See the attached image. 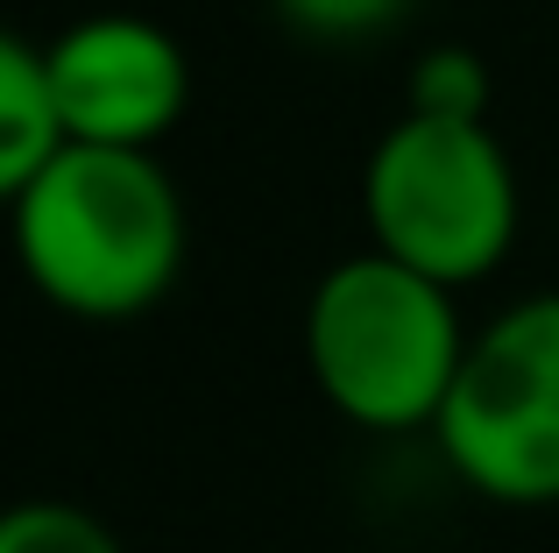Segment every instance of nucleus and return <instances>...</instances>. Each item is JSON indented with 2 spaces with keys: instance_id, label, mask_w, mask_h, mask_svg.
<instances>
[{
  "instance_id": "39448f33",
  "label": "nucleus",
  "mask_w": 559,
  "mask_h": 553,
  "mask_svg": "<svg viewBox=\"0 0 559 553\" xmlns=\"http://www.w3.org/2000/svg\"><path fill=\"white\" fill-rule=\"evenodd\" d=\"M50 107L64 142L93 150H164L191 114V57L150 14H79L43 43Z\"/></svg>"
},
{
  "instance_id": "7ed1b4c3",
  "label": "nucleus",
  "mask_w": 559,
  "mask_h": 553,
  "mask_svg": "<svg viewBox=\"0 0 559 553\" xmlns=\"http://www.w3.org/2000/svg\"><path fill=\"white\" fill-rule=\"evenodd\" d=\"M361 221L369 249L439 276L447 291H475L518 249V164L489 121L396 114L361 164Z\"/></svg>"
},
{
  "instance_id": "9d476101",
  "label": "nucleus",
  "mask_w": 559,
  "mask_h": 553,
  "mask_svg": "<svg viewBox=\"0 0 559 553\" xmlns=\"http://www.w3.org/2000/svg\"><path fill=\"white\" fill-rule=\"evenodd\" d=\"M552 235H559V207H552Z\"/></svg>"
},
{
  "instance_id": "423d86ee",
  "label": "nucleus",
  "mask_w": 559,
  "mask_h": 553,
  "mask_svg": "<svg viewBox=\"0 0 559 553\" xmlns=\"http://www.w3.org/2000/svg\"><path fill=\"white\" fill-rule=\"evenodd\" d=\"M57 150H64V128H57V107H50L43 43L0 28V213L22 199V185Z\"/></svg>"
},
{
  "instance_id": "6e6552de",
  "label": "nucleus",
  "mask_w": 559,
  "mask_h": 553,
  "mask_svg": "<svg viewBox=\"0 0 559 553\" xmlns=\"http://www.w3.org/2000/svg\"><path fill=\"white\" fill-rule=\"evenodd\" d=\"M496 79L481 64V50L467 43H432L404 79V114H439V121H489Z\"/></svg>"
},
{
  "instance_id": "0eeeda50",
  "label": "nucleus",
  "mask_w": 559,
  "mask_h": 553,
  "mask_svg": "<svg viewBox=\"0 0 559 553\" xmlns=\"http://www.w3.org/2000/svg\"><path fill=\"white\" fill-rule=\"evenodd\" d=\"M0 553H128V546L93 504L14 497V504H0Z\"/></svg>"
},
{
  "instance_id": "1a4fd4ad",
  "label": "nucleus",
  "mask_w": 559,
  "mask_h": 553,
  "mask_svg": "<svg viewBox=\"0 0 559 553\" xmlns=\"http://www.w3.org/2000/svg\"><path fill=\"white\" fill-rule=\"evenodd\" d=\"M270 8L312 43H369L411 8V0H270Z\"/></svg>"
},
{
  "instance_id": "20e7f679",
  "label": "nucleus",
  "mask_w": 559,
  "mask_h": 553,
  "mask_svg": "<svg viewBox=\"0 0 559 553\" xmlns=\"http://www.w3.org/2000/svg\"><path fill=\"white\" fill-rule=\"evenodd\" d=\"M432 447L481 504H559V291H532L467 333Z\"/></svg>"
},
{
  "instance_id": "f03ea898",
  "label": "nucleus",
  "mask_w": 559,
  "mask_h": 553,
  "mask_svg": "<svg viewBox=\"0 0 559 553\" xmlns=\"http://www.w3.org/2000/svg\"><path fill=\"white\" fill-rule=\"evenodd\" d=\"M467 333L461 291L382 249H355L319 270L305 298V369L347 426L432 433L467 362Z\"/></svg>"
},
{
  "instance_id": "f257e3e1",
  "label": "nucleus",
  "mask_w": 559,
  "mask_h": 553,
  "mask_svg": "<svg viewBox=\"0 0 559 553\" xmlns=\"http://www.w3.org/2000/svg\"><path fill=\"white\" fill-rule=\"evenodd\" d=\"M8 242L50 313L121 327L178 291L191 213L156 150L64 142L8 207Z\"/></svg>"
}]
</instances>
